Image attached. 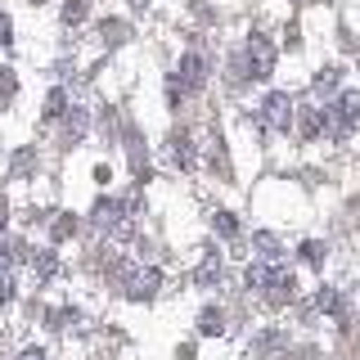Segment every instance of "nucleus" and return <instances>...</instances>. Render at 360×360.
Listing matches in <instances>:
<instances>
[{"label": "nucleus", "instance_id": "obj_1", "mask_svg": "<svg viewBox=\"0 0 360 360\" xmlns=\"http://www.w3.org/2000/svg\"><path fill=\"white\" fill-rule=\"evenodd\" d=\"M266 122H270L275 131H288V122H292V99L284 95V90L266 95Z\"/></svg>", "mask_w": 360, "mask_h": 360}, {"label": "nucleus", "instance_id": "obj_2", "mask_svg": "<svg viewBox=\"0 0 360 360\" xmlns=\"http://www.w3.org/2000/svg\"><path fill=\"white\" fill-rule=\"evenodd\" d=\"M180 77H185L189 90H198L207 82V59H202V54H185V59H180Z\"/></svg>", "mask_w": 360, "mask_h": 360}, {"label": "nucleus", "instance_id": "obj_3", "mask_svg": "<svg viewBox=\"0 0 360 360\" xmlns=\"http://www.w3.org/2000/svg\"><path fill=\"white\" fill-rule=\"evenodd\" d=\"M248 59H252V77H270V63H275V54H270V45L262 37L248 41Z\"/></svg>", "mask_w": 360, "mask_h": 360}, {"label": "nucleus", "instance_id": "obj_4", "mask_svg": "<svg viewBox=\"0 0 360 360\" xmlns=\"http://www.w3.org/2000/svg\"><path fill=\"white\" fill-rule=\"evenodd\" d=\"M158 284H162V275H158V270H144V275L131 279V292H127V297L131 302H149L153 292H158Z\"/></svg>", "mask_w": 360, "mask_h": 360}, {"label": "nucleus", "instance_id": "obj_5", "mask_svg": "<svg viewBox=\"0 0 360 360\" xmlns=\"http://www.w3.org/2000/svg\"><path fill=\"white\" fill-rule=\"evenodd\" d=\"M198 333H202V338H217V333H225V315H221L217 307H207V311L198 315Z\"/></svg>", "mask_w": 360, "mask_h": 360}, {"label": "nucleus", "instance_id": "obj_6", "mask_svg": "<svg viewBox=\"0 0 360 360\" xmlns=\"http://www.w3.org/2000/svg\"><path fill=\"white\" fill-rule=\"evenodd\" d=\"M338 117H342V127H352L360 117V90H347V95L338 99Z\"/></svg>", "mask_w": 360, "mask_h": 360}, {"label": "nucleus", "instance_id": "obj_7", "mask_svg": "<svg viewBox=\"0 0 360 360\" xmlns=\"http://www.w3.org/2000/svg\"><path fill=\"white\" fill-rule=\"evenodd\" d=\"M172 158L180 167H194V149H189V135L180 131V135H172Z\"/></svg>", "mask_w": 360, "mask_h": 360}, {"label": "nucleus", "instance_id": "obj_8", "mask_svg": "<svg viewBox=\"0 0 360 360\" xmlns=\"http://www.w3.org/2000/svg\"><path fill=\"white\" fill-rule=\"evenodd\" d=\"M275 270L270 266H248V288H266V284H275Z\"/></svg>", "mask_w": 360, "mask_h": 360}, {"label": "nucleus", "instance_id": "obj_9", "mask_svg": "<svg viewBox=\"0 0 360 360\" xmlns=\"http://www.w3.org/2000/svg\"><path fill=\"white\" fill-rule=\"evenodd\" d=\"M315 307H320V311H333V315H342V297H338L333 288H320V292H315Z\"/></svg>", "mask_w": 360, "mask_h": 360}, {"label": "nucleus", "instance_id": "obj_10", "mask_svg": "<svg viewBox=\"0 0 360 360\" xmlns=\"http://www.w3.org/2000/svg\"><path fill=\"white\" fill-rule=\"evenodd\" d=\"M32 266H37V275L50 279L54 270H59V257H54V252H37V257H32Z\"/></svg>", "mask_w": 360, "mask_h": 360}, {"label": "nucleus", "instance_id": "obj_11", "mask_svg": "<svg viewBox=\"0 0 360 360\" xmlns=\"http://www.w3.org/2000/svg\"><path fill=\"white\" fill-rule=\"evenodd\" d=\"M82 135H86V112L77 108L72 117H68V144H77V140H82Z\"/></svg>", "mask_w": 360, "mask_h": 360}, {"label": "nucleus", "instance_id": "obj_12", "mask_svg": "<svg viewBox=\"0 0 360 360\" xmlns=\"http://www.w3.org/2000/svg\"><path fill=\"white\" fill-rule=\"evenodd\" d=\"M217 279H221V262H217V257H207V262L198 266V284H217Z\"/></svg>", "mask_w": 360, "mask_h": 360}, {"label": "nucleus", "instance_id": "obj_13", "mask_svg": "<svg viewBox=\"0 0 360 360\" xmlns=\"http://www.w3.org/2000/svg\"><path fill=\"white\" fill-rule=\"evenodd\" d=\"M212 225H217V230L225 234V239H234V234H239V221H234L230 212H217V217H212Z\"/></svg>", "mask_w": 360, "mask_h": 360}, {"label": "nucleus", "instance_id": "obj_14", "mask_svg": "<svg viewBox=\"0 0 360 360\" xmlns=\"http://www.w3.org/2000/svg\"><path fill=\"white\" fill-rule=\"evenodd\" d=\"M324 252H329V248H324V243H315V239L302 243V257H307L311 266H324Z\"/></svg>", "mask_w": 360, "mask_h": 360}, {"label": "nucleus", "instance_id": "obj_15", "mask_svg": "<svg viewBox=\"0 0 360 360\" xmlns=\"http://www.w3.org/2000/svg\"><path fill=\"white\" fill-rule=\"evenodd\" d=\"M82 18H86V0H68V5H63V22L72 27V22H82Z\"/></svg>", "mask_w": 360, "mask_h": 360}, {"label": "nucleus", "instance_id": "obj_16", "mask_svg": "<svg viewBox=\"0 0 360 360\" xmlns=\"http://www.w3.org/2000/svg\"><path fill=\"white\" fill-rule=\"evenodd\" d=\"M338 77H342V68H320V72H315V86H320V90H333Z\"/></svg>", "mask_w": 360, "mask_h": 360}, {"label": "nucleus", "instance_id": "obj_17", "mask_svg": "<svg viewBox=\"0 0 360 360\" xmlns=\"http://www.w3.org/2000/svg\"><path fill=\"white\" fill-rule=\"evenodd\" d=\"M257 248H262V257H279V239H275V234H257Z\"/></svg>", "mask_w": 360, "mask_h": 360}, {"label": "nucleus", "instance_id": "obj_18", "mask_svg": "<svg viewBox=\"0 0 360 360\" xmlns=\"http://www.w3.org/2000/svg\"><path fill=\"white\" fill-rule=\"evenodd\" d=\"M63 104H68V95H63V90H54V95H50V104H45V117H59Z\"/></svg>", "mask_w": 360, "mask_h": 360}, {"label": "nucleus", "instance_id": "obj_19", "mask_svg": "<svg viewBox=\"0 0 360 360\" xmlns=\"http://www.w3.org/2000/svg\"><path fill=\"white\" fill-rule=\"evenodd\" d=\"M14 72H9V68H0V99H9V95H14Z\"/></svg>", "mask_w": 360, "mask_h": 360}, {"label": "nucleus", "instance_id": "obj_20", "mask_svg": "<svg viewBox=\"0 0 360 360\" xmlns=\"http://www.w3.org/2000/svg\"><path fill=\"white\" fill-rule=\"evenodd\" d=\"M99 32H104L108 41H122V37H127V27H122V22H104V27H99Z\"/></svg>", "mask_w": 360, "mask_h": 360}, {"label": "nucleus", "instance_id": "obj_21", "mask_svg": "<svg viewBox=\"0 0 360 360\" xmlns=\"http://www.w3.org/2000/svg\"><path fill=\"white\" fill-rule=\"evenodd\" d=\"M9 32H14V22H9V14H0V45H9V41H14Z\"/></svg>", "mask_w": 360, "mask_h": 360}, {"label": "nucleus", "instance_id": "obj_22", "mask_svg": "<svg viewBox=\"0 0 360 360\" xmlns=\"http://www.w3.org/2000/svg\"><path fill=\"white\" fill-rule=\"evenodd\" d=\"M9 297H14V284H9V275H0V307H5Z\"/></svg>", "mask_w": 360, "mask_h": 360}, {"label": "nucleus", "instance_id": "obj_23", "mask_svg": "<svg viewBox=\"0 0 360 360\" xmlns=\"http://www.w3.org/2000/svg\"><path fill=\"white\" fill-rule=\"evenodd\" d=\"M72 230H77V221H59V225H54V239H68Z\"/></svg>", "mask_w": 360, "mask_h": 360}, {"label": "nucleus", "instance_id": "obj_24", "mask_svg": "<svg viewBox=\"0 0 360 360\" xmlns=\"http://www.w3.org/2000/svg\"><path fill=\"white\" fill-rule=\"evenodd\" d=\"M131 9H135V14H144V9H149V0H131Z\"/></svg>", "mask_w": 360, "mask_h": 360}, {"label": "nucleus", "instance_id": "obj_25", "mask_svg": "<svg viewBox=\"0 0 360 360\" xmlns=\"http://www.w3.org/2000/svg\"><path fill=\"white\" fill-rule=\"evenodd\" d=\"M5 217H9V207H5V198H0V230H5Z\"/></svg>", "mask_w": 360, "mask_h": 360}, {"label": "nucleus", "instance_id": "obj_26", "mask_svg": "<svg viewBox=\"0 0 360 360\" xmlns=\"http://www.w3.org/2000/svg\"><path fill=\"white\" fill-rule=\"evenodd\" d=\"M18 360H45V356H41V352H22Z\"/></svg>", "mask_w": 360, "mask_h": 360}]
</instances>
